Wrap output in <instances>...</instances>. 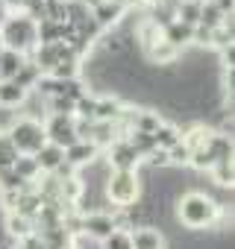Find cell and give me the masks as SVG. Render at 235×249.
Wrapping results in <instances>:
<instances>
[{"mask_svg":"<svg viewBox=\"0 0 235 249\" xmlns=\"http://www.w3.org/2000/svg\"><path fill=\"white\" fill-rule=\"evenodd\" d=\"M217 214H220V205H217L212 196L200 194V191H191V194L179 196L176 217H179V223L188 226V229H206V226H212V223L217 220Z\"/></svg>","mask_w":235,"mask_h":249,"instance_id":"1","label":"cell"},{"mask_svg":"<svg viewBox=\"0 0 235 249\" xmlns=\"http://www.w3.org/2000/svg\"><path fill=\"white\" fill-rule=\"evenodd\" d=\"M0 41H3V50H12V53L39 47L36 21H30L27 15H21V18H18V15L3 18V24H0Z\"/></svg>","mask_w":235,"mask_h":249,"instance_id":"2","label":"cell"},{"mask_svg":"<svg viewBox=\"0 0 235 249\" xmlns=\"http://www.w3.org/2000/svg\"><path fill=\"white\" fill-rule=\"evenodd\" d=\"M138 173L136 170H112L106 185H103V196L109 202H115L118 208H130L136 199H138Z\"/></svg>","mask_w":235,"mask_h":249,"instance_id":"3","label":"cell"},{"mask_svg":"<svg viewBox=\"0 0 235 249\" xmlns=\"http://www.w3.org/2000/svg\"><path fill=\"white\" fill-rule=\"evenodd\" d=\"M6 135H9L12 147L18 150V156H36V153L47 144V138H44V126H41L39 120H30V117L15 120Z\"/></svg>","mask_w":235,"mask_h":249,"instance_id":"4","label":"cell"},{"mask_svg":"<svg viewBox=\"0 0 235 249\" xmlns=\"http://www.w3.org/2000/svg\"><path fill=\"white\" fill-rule=\"evenodd\" d=\"M44 138H47V144H56V147H62V150L74 147V144H77L74 120L65 117V114H53V117L47 120V126H44Z\"/></svg>","mask_w":235,"mask_h":249,"instance_id":"5","label":"cell"},{"mask_svg":"<svg viewBox=\"0 0 235 249\" xmlns=\"http://www.w3.org/2000/svg\"><path fill=\"white\" fill-rule=\"evenodd\" d=\"M79 231L85 234V237H91V240H106L112 231H118L115 229V217L112 214H106V211H91V214H85V217H79Z\"/></svg>","mask_w":235,"mask_h":249,"instance_id":"6","label":"cell"},{"mask_svg":"<svg viewBox=\"0 0 235 249\" xmlns=\"http://www.w3.org/2000/svg\"><path fill=\"white\" fill-rule=\"evenodd\" d=\"M138 161H141V156L133 150L130 141H115L112 144V150H109V167H115V170H136Z\"/></svg>","mask_w":235,"mask_h":249,"instance_id":"7","label":"cell"},{"mask_svg":"<svg viewBox=\"0 0 235 249\" xmlns=\"http://www.w3.org/2000/svg\"><path fill=\"white\" fill-rule=\"evenodd\" d=\"M68 53H71V50H68L65 41H56V44H39V47H36V62H33V65H36L39 71H53Z\"/></svg>","mask_w":235,"mask_h":249,"instance_id":"8","label":"cell"},{"mask_svg":"<svg viewBox=\"0 0 235 249\" xmlns=\"http://www.w3.org/2000/svg\"><path fill=\"white\" fill-rule=\"evenodd\" d=\"M36 164H39V170H47V173H56L62 164H65V150L62 147H56V144H44L36 156Z\"/></svg>","mask_w":235,"mask_h":249,"instance_id":"9","label":"cell"},{"mask_svg":"<svg viewBox=\"0 0 235 249\" xmlns=\"http://www.w3.org/2000/svg\"><path fill=\"white\" fill-rule=\"evenodd\" d=\"M130 243H133V249H165L162 231H156L150 226H141V229L130 231Z\"/></svg>","mask_w":235,"mask_h":249,"instance_id":"10","label":"cell"},{"mask_svg":"<svg viewBox=\"0 0 235 249\" xmlns=\"http://www.w3.org/2000/svg\"><path fill=\"white\" fill-rule=\"evenodd\" d=\"M121 12H124V3H121V0H103V3L94 6V24H97V27L118 24V21H121Z\"/></svg>","mask_w":235,"mask_h":249,"instance_id":"11","label":"cell"},{"mask_svg":"<svg viewBox=\"0 0 235 249\" xmlns=\"http://www.w3.org/2000/svg\"><path fill=\"white\" fill-rule=\"evenodd\" d=\"M162 41H168L171 47H185L188 41H194V27H188V24H182V21H171L168 27H165V36H162Z\"/></svg>","mask_w":235,"mask_h":249,"instance_id":"12","label":"cell"},{"mask_svg":"<svg viewBox=\"0 0 235 249\" xmlns=\"http://www.w3.org/2000/svg\"><path fill=\"white\" fill-rule=\"evenodd\" d=\"M94 156H97V147H94V144H88V141H77L74 147H68V150H65V164H68V167L91 164V161H94Z\"/></svg>","mask_w":235,"mask_h":249,"instance_id":"13","label":"cell"},{"mask_svg":"<svg viewBox=\"0 0 235 249\" xmlns=\"http://www.w3.org/2000/svg\"><path fill=\"white\" fill-rule=\"evenodd\" d=\"M182 141V135H179V129L176 126H171V123H159L156 126V132H153V144H156V150H171V147H176Z\"/></svg>","mask_w":235,"mask_h":249,"instance_id":"14","label":"cell"},{"mask_svg":"<svg viewBox=\"0 0 235 249\" xmlns=\"http://www.w3.org/2000/svg\"><path fill=\"white\" fill-rule=\"evenodd\" d=\"M27 100V91L21 85H15L12 79H3L0 82V106L3 108H12V106H24Z\"/></svg>","mask_w":235,"mask_h":249,"instance_id":"15","label":"cell"},{"mask_svg":"<svg viewBox=\"0 0 235 249\" xmlns=\"http://www.w3.org/2000/svg\"><path fill=\"white\" fill-rule=\"evenodd\" d=\"M223 18H226V15H223V12H220V9H217L215 3H212V0H209V3L203 0V6H200V21H197V27H203V30H209V33H212V30H217V27L223 24Z\"/></svg>","mask_w":235,"mask_h":249,"instance_id":"16","label":"cell"},{"mask_svg":"<svg viewBox=\"0 0 235 249\" xmlns=\"http://www.w3.org/2000/svg\"><path fill=\"white\" fill-rule=\"evenodd\" d=\"M39 79H41V71L33 65V62H24L21 68H18V73H15V85H21L24 91H30V88H36L39 85Z\"/></svg>","mask_w":235,"mask_h":249,"instance_id":"17","label":"cell"},{"mask_svg":"<svg viewBox=\"0 0 235 249\" xmlns=\"http://www.w3.org/2000/svg\"><path fill=\"white\" fill-rule=\"evenodd\" d=\"M24 65L21 53H12V50H0V79H15L18 68Z\"/></svg>","mask_w":235,"mask_h":249,"instance_id":"18","label":"cell"},{"mask_svg":"<svg viewBox=\"0 0 235 249\" xmlns=\"http://www.w3.org/2000/svg\"><path fill=\"white\" fill-rule=\"evenodd\" d=\"M12 173L27 185V182H33V179L39 176V164H36V159H33V156H18V161L12 164Z\"/></svg>","mask_w":235,"mask_h":249,"instance_id":"19","label":"cell"},{"mask_svg":"<svg viewBox=\"0 0 235 249\" xmlns=\"http://www.w3.org/2000/svg\"><path fill=\"white\" fill-rule=\"evenodd\" d=\"M115 117H121V106H118V100H112V97L97 100V106H94V120L112 123Z\"/></svg>","mask_w":235,"mask_h":249,"instance_id":"20","label":"cell"},{"mask_svg":"<svg viewBox=\"0 0 235 249\" xmlns=\"http://www.w3.org/2000/svg\"><path fill=\"white\" fill-rule=\"evenodd\" d=\"M200 6H203V0H182L179 3V9H176V21H182V24H188V27H197V21H200Z\"/></svg>","mask_w":235,"mask_h":249,"instance_id":"21","label":"cell"},{"mask_svg":"<svg viewBox=\"0 0 235 249\" xmlns=\"http://www.w3.org/2000/svg\"><path fill=\"white\" fill-rule=\"evenodd\" d=\"M77 71H79V68H77V56L68 53V56L50 71V79H77Z\"/></svg>","mask_w":235,"mask_h":249,"instance_id":"22","label":"cell"},{"mask_svg":"<svg viewBox=\"0 0 235 249\" xmlns=\"http://www.w3.org/2000/svg\"><path fill=\"white\" fill-rule=\"evenodd\" d=\"M6 226H9V234H15V237H33V231H30V220L27 217H21V214H12L9 220H6Z\"/></svg>","mask_w":235,"mask_h":249,"instance_id":"23","label":"cell"},{"mask_svg":"<svg viewBox=\"0 0 235 249\" xmlns=\"http://www.w3.org/2000/svg\"><path fill=\"white\" fill-rule=\"evenodd\" d=\"M18 161V150L12 147L9 135H0V167H12Z\"/></svg>","mask_w":235,"mask_h":249,"instance_id":"24","label":"cell"},{"mask_svg":"<svg viewBox=\"0 0 235 249\" xmlns=\"http://www.w3.org/2000/svg\"><path fill=\"white\" fill-rule=\"evenodd\" d=\"M100 249H133V243H130V231H112V234L103 240Z\"/></svg>","mask_w":235,"mask_h":249,"instance_id":"25","label":"cell"},{"mask_svg":"<svg viewBox=\"0 0 235 249\" xmlns=\"http://www.w3.org/2000/svg\"><path fill=\"white\" fill-rule=\"evenodd\" d=\"M168 161H174V164H188V161H191V150L179 141L176 147H171V150H168Z\"/></svg>","mask_w":235,"mask_h":249,"instance_id":"26","label":"cell"},{"mask_svg":"<svg viewBox=\"0 0 235 249\" xmlns=\"http://www.w3.org/2000/svg\"><path fill=\"white\" fill-rule=\"evenodd\" d=\"M215 179H217V185H232V161H217L215 164Z\"/></svg>","mask_w":235,"mask_h":249,"instance_id":"27","label":"cell"},{"mask_svg":"<svg viewBox=\"0 0 235 249\" xmlns=\"http://www.w3.org/2000/svg\"><path fill=\"white\" fill-rule=\"evenodd\" d=\"M212 3H215L223 15H232V0H212Z\"/></svg>","mask_w":235,"mask_h":249,"instance_id":"28","label":"cell"},{"mask_svg":"<svg viewBox=\"0 0 235 249\" xmlns=\"http://www.w3.org/2000/svg\"><path fill=\"white\" fill-rule=\"evenodd\" d=\"M27 3H30V0H9V6H12V9H18V6H21V9H24V6H27Z\"/></svg>","mask_w":235,"mask_h":249,"instance_id":"29","label":"cell"},{"mask_svg":"<svg viewBox=\"0 0 235 249\" xmlns=\"http://www.w3.org/2000/svg\"><path fill=\"white\" fill-rule=\"evenodd\" d=\"M0 50H3V41H0Z\"/></svg>","mask_w":235,"mask_h":249,"instance_id":"30","label":"cell"}]
</instances>
